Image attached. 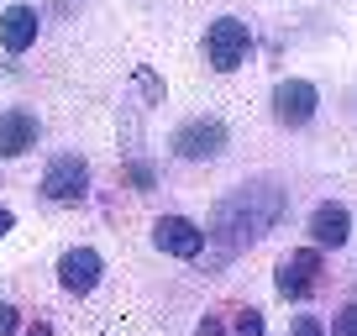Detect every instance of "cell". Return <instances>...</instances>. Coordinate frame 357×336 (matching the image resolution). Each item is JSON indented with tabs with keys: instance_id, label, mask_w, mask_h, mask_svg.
Segmentation results:
<instances>
[{
	"instance_id": "277c9868",
	"label": "cell",
	"mask_w": 357,
	"mask_h": 336,
	"mask_svg": "<svg viewBox=\"0 0 357 336\" xmlns=\"http://www.w3.org/2000/svg\"><path fill=\"white\" fill-rule=\"evenodd\" d=\"M321 273H326V258L315 252V247H300V252H289V258L279 263V294H289V300H305V294L321 284Z\"/></svg>"
},
{
	"instance_id": "d6986e66",
	"label": "cell",
	"mask_w": 357,
	"mask_h": 336,
	"mask_svg": "<svg viewBox=\"0 0 357 336\" xmlns=\"http://www.w3.org/2000/svg\"><path fill=\"white\" fill-rule=\"evenodd\" d=\"M11 221H16V215H11V211H6V205H0V236L11 231Z\"/></svg>"
},
{
	"instance_id": "5bb4252c",
	"label": "cell",
	"mask_w": 357,
	"mask_h": 336,
	"mask_svg": "<svg viewBox=\"0 0 357 336\" xmlns=\"http://www.w3.org/2000/svg\"><path fill=\"white\" fill-rule=\"evenodd\" d=\"M126 179H132L137 190H153V168H147L142 158H137V163H126Z\"/></svg>"
},
{
	"instance_id": "ba28073f",
	"label": "cell",
	"mask_w": 357,
	"mask_h": 336,
	"mask_svg": "<svg viewBox=\"0 0 357 336\" xmlns=\"http://www.w3.org/2000/svg\"><path fill=\"white\" fill-rule=\"evenodd\" d=\"M58 284L68 294H89L100 284V252L95 247H68L63 258H58Z\"/></svg>"
},
{
	"instance_id": "ac0fdd59",
	"label": "cell",
	"mask_w": 357,
	"mask_h": 336,
	"mask_svg": "<svg viewBox=\"0 0 357 336\" xmlns=\"http://www.w3.org/2000/svg\"><path fill=\"white\" fill-rule=\"evenodd\" d=\"M11 336H53V326H47V321H32L26 331H11Z\"/></svg>"
},
{
	"instance_id": "3957f363",
	"label": "cell",
	"mask_w": 357,
	"mask_h": 336,
	"mask_svg": "<svg viewBox=\"0 0 357 336\" xmlns=\"http://www.w3.org/2000/svg\"><path fill=\"white\" fill-rule=\"evenodd\" d=\"M153 242H158V252L184 258V263H195L205 252V231L190 221V215H163V221L153 226Z\"/></svg>"
},
{
	"instance_id": "e0dca14e",
	"label": "cell",
	"mask_w": 357,
	"mask_h": 336,
	"mask_svg": "<svg viewBox=\"0 0 357 336\" xmlns=\"http://www.w3.org/2000/svg\"><path fill=\"white\" fill-rule=\"evenodd\" d=\"M336 336H352V305H342V315H336Z\"/></svg>"
},
{
	"instance_id": "5b68a950",
	"label": "cell",
	"mask_w": 357,
	"mask_h": 336,
	"mask_svg": "<svg viewBox=\"0 0 357 336\" xmlns=\"http://www.w3.org/2000/svg\"><path fill=\"white\" fill-rule=\"evenodd\" d=\"M195 336H263V310L252 305H215L205 310V321L195 326Z\"/></svg>"
},
{
	"instance_id": "9a60e30c",
	"label": "cell",
	"mask_w": 357,
	"mask_h": 336,
	"mask_svg": "<svg viewBox=\"0 0 357 336\" xmlns=\"http://www.w3.org/2000/svg\"><path fill=\"white\" fill-rule=\"evenodd\" d=\"M289 336H326V326L315 321V315H300V321L289 326Z\"/></svg>"
},
{
	"instance_id": "30bf717a",
	"label": "cell",
	"mask_w": 357,
	"mask_h": 336,
	"mask_svg": "<svg viewBox=\"0 0 357 336\" xmlns=\"http://www.w3.org/2000/svg\"><path fill=\"white\" fill-rule=\"evenodd\" d=\"M37 43V11L32 6H6L0 11V47L6 53H26Z\"/></svg>"
},
{
	"instance_id": "7c38bea8",
	"label": "cell",
	"mask_w": 357,
	"mask_h": 336,
	"mask_svg": "<svg viewBox=\"0 0 357 336\" xmlns=\"http://www.w3.org/2000/svg\"><path fill=\"white\" fill-rule=\"evenodd\" d=\"M26 147H37V116L6 111L0 116V158H22Z\"/></svg>"
},
{
	"instance_id": "4fadbf2b",
	"label": "cell",
	"mask_w": 357,
	"mask_h": 336,
	"mask_svg": "<svg viewBox=\"0 0 357 336\" xmlns=\"http://www.w3.org/2000/svg\"><path fill=\"white\" fill-rule=\"evenodd\" d=\"M137 90H142V100H147V105H158V100H163V84H158V74H153V68H137Z\"/></svg>"
},
{
	"instance_id": "2e32d148",
	"label": "cell",
	"mask_w": 357,
	"mask_h": 336,
	"mask_svg": "<svg viewBox=\"0 0 357 336\" xmlns=\"http://www.w3.org/2000/svg\"><path fill=\"white\" fill-rule=\"evenodd\" d=\"M16 321H22V315H16V305H0V336H11Z\"/></svg>"
},
{
	"instance_id": "8992f818",
	"label": "cell",
	"mask_w": 357,
	"mask_h": 336,
	"mask_svg": "<svg viewBox=\"0 0 357 336\" xmlns=\"http://www.w3.org/2000/svg\"><path fill=\"white\" fill-rule=\"evenodd\" d=\"M84 190H89L84 158L63 153V158H53V163H47V174H43V200H79Z\"/></svg>"
},
{
	"instance_id": "52a82bcc",
	"label": "cell",
	"mask_w": 357,
	"mask_h": 336,
	"mask_svg": "<svg viewBox=\"0 0 357 336\" xmlns=\"http://www.w3.org/2000/svg\"><path fill=\"white\" fill-rule=\"evenodd\" d=\"M315 105H321V95H315V84H305V79H284L279 90H273V116H279L284 126H305L315 116Z\"/></svg>"
},
{
	"instance_id": "7a4b0ae2",
	"label": "cell",
	"mask_w": 357,
	"mask_h": 336,
	"mask_svg": "<svg viewBox=\"0 0 357 336\" xmlns=\"http://www.w3.org/2000/svg\"><path fill=\"white\" fill-rule=\"evenodd\" d=\"M247 53H252V32H247V22L221 16V22L205 26V58H211V68L231 74V68L247 63Z\"/></svg>"
},
{
	"instance_id": "8fae6325",
	"label": "cell",
	"mask_w": 357,
	"mask_h": 336,
	"mask_svg": "<svg viewBox=\"0 0 357 336\" xmlns=\"http://www.w3.org/2000/svg\"><path fill=\"white\" fill-rule=\"evenodd\" d=\"M310 236H315L321 247H342L347 236H352V215H347V205H336V200L315 205V215H310Z\"/></svg>"
},
{
	"instance_id": "6da1fadb",
	"label": "cell",
	"mask_w": 357,
	"mask_h": 336,
	"mask_svg": "<svg viewBox=\"0 0 357 336\" xmlns=\"http://www.w3.org/2000/svg\"><path fill=\"white\" fill-rule=\"evenodd\" d=\"M284 200L273 184H247V190L226 194L221 211H215V236H221V247H242V242H257V236L268 231V226L279 221Z\"/></svg>"
},
{
	"instance_id": "9c48e42d",
	"label": "cell",
	"mask_w": 357,
	"mask_h": 336,
	"mask_svg": "<svg viewBox=\"0 0 357 336\" xmlns=\"http://www.w3.org/2000/svg\"><path fill=\"white\" fill-rule=\"evenodd\" d=\"M221 147H226V126L221 121H184L174 132V153L190 158V163L195 158H215Z\"/></svg>"
}]
</instances>
